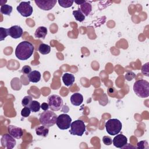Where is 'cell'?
Instances as JSON below:
<instances>
[{"mask_svg": "<svg viewBox=\"0 0 149 149\" xmlns=\"http://www.w3.org/2000/svg\"><path fill=\"white\" fill-rule=\"evenodd\" d=\"M34 50V47L31 42L23 41L17 45L15 49V55L19 59L25 61L31 57Z\"/></svg>", "mask_w": 149, "mask_h": 149, "instance_id": "1", "label": "cell"}, {"mask_svg": "<svg viewBox=\"0 0 149 149\" xmlns=\"http://www.w3.org/2000/svg\"><path fill=\"white\" fill-rule=\"evenodd\" d=\"M133 91L140 98H147L149 96V82L144 79L135 81L133 84Z\"/></svg>", "mask_w": 149, "mask_h": 149, "instance_id": "2", "label": "cell"}, {"mask_svg": "<svg viewBox=\"0 0 149 149\" xmlns=\"http://www.w3.org/2000/svg\"><path fill=\"white\" fill-rule=\"evenodd\" d=\"M56 114L51 111H44L40 115V123L47 127H50L54 126L56 122Z\"/></svg>", "mask_w": 149, "mask_h": 149, "instance_id": "3", "label": "cell"}, {"mask_svg": "<svg viewBox=\"0 0 149 149\" xmlns=\"http://www.w3.org/2000/svg\"><path fill=\"white\" fill-rule=\"evenodd\" d=\"M107 132L112 136L118 134L121 130L122 124L117 119H110L105 124Z\"/></svg>", "mask_w": 149, "mask_h": 149, "instance_id": "4", "label": "cell"}, {"mask_svg": "<svg viewBox=\"0 0 149 149\" xmlns=\"http://www.w3.org/2000/svg\"><path fill=\"white\" fill-rule=\"evenodd\" d=\"M86 131L84 122L80 119L74 120L71 123L70 130L69 131L72 135L81 136Z\"/></svg>", "mask_w": 149, "mask_h": 149, "instance_id": "5", "label": "cell"}, {"mask_svg": "<svg viewBox=\"0 0 149 149\" xmlns=\"http://www.w3.org/2000/svg\"><path fill=\"white\" fill-rule=\"evenodd\" d=\"M48 104L49 108L53 111L60 110L63 106V100L58 95L53 94L48 98Z\"/></svg>", "mask_w": 149, "mask_h": 149, "instance_id": "6", "label": "cell"}, {"mask_svg": "<svg viewBox=\"0 0 149 149\" xmlns=\"http://www.w3.org/2000/svg\"><path fill=\"white\" fill-rule=\"evenodd\" d=\"M72 123V118L66 113L59 115L56 119V124L61 130H66L70 127Z\"/></svg>", "mask_w": 149, "mask_h": 149, "instance_id": "7", "label": "cell"}, {"mask_svg": "<svg viewBox=\"0 0 149 149\" xmlns=\"http://www.w3.org/2000/svg\"><path fill=\"white\" fill-rule=\"evenodd\" d=\"M17 11L23 17H29L31 15L33 12V7L30 5V2H21L16 8Z\"/></svg>", "mask_w": 149, "mask_h": 149, "instance_id": "8", "label": "cell"}, {"mask_svg": "<svg viewBox=\"0 0 149 149\" xmlns=\"http://www.w3.org/2000/svg\"><path fill=\"white\" fill-rule=\"evenodd\" d=\"M1 143L2 147L7 149H12L15 146L16 141L14 137L9 133L2 135L1 139Z\"/></svg>", "mask_w": 149, "mask_h": 149, "instance_id": "9", "label": "cell"}, {"mask_svg": "<svg viewBox=\"0 0 149 149\" xmlns=\"http://www.w3.org/2000/svg\"><path fill=\"white\" fill-rule=\"evenodd\" d=\"M34 2L37 6L41 9L44 10H49L54 7L57 1L56 0H35Z\"/></svg>", "mask_w": 149, "mask_h": 149, "instance_id": "10", "label": "cell"}, {"mask_svg": "<svg viewBox=\"0 0 149 149\" xmlns=\"http://www.w3.org/2000/svg\"><path fill=\"white\" fill-rule=\"evenodd\" d=\"M113 144L115 147L117 148H123L124 146L127 144V137L122 134H116L112 140Z\"/></svg>", "mask_w": 149, "mask_h": 149, "instance_id": "11", "label": "cell"}, {"mask_svg": "<svg viewBox=\"0 0 149 149\" xmlns=\"http://www.w3.org/2000/svg\"><path fill=\"white\" fill-rule=\"evenodd\" d=\"M9 133L14 138L20 139L23 134V131L22 128L14 125H9L8 127Z\"/></svg>", "mask_w": 149, "mask_h": 149, "instance_id": "12", "label": "cell"}, {"mask_svg": "<svg viewBox=\"0 0 149 149\" xmlns=\"http://www.w3.org/2000/svg\"><path fill=\"white\" fill-rule=\"evenodd\" d=\"M8 31L9 36L15 39L21 37L23 34V29L20 26L18 25H15L10 27L8 29Z\"/></svg>", "mask_w": 149, "mask_h": 149, "instance_id": "13", "label": "cell"}, {"mask_svg": "<svg viewBox=\"0 0 149 149\" xmlns=\"http://www.w3.org/2000/svg\"><path fill=\"white\" fill-rule=\"evenodd\" d=\"M83 101V97L79 93H75L70 97V102L74 106H79Z\"/></svg>", "mask_w": 149, "mask_h": 149, "instance_id": "14", "label": "cell"}, {"mask_svg": "<svg viewBox=\"0 0 149 149\" xmlns=\"http://www.w3.org/2000/svg\"><path fill=\"white\" fill-rule=\"evenodd\" d=\"M62 79L65 85L66 86L69 87L73 85L75 80V77L74 75L71 73H65L63 74L62 77Z\"/></svg>", "mask_w": 149, "mask_h": 149, "instance_id": "15", "label": "cell"}, {"mask_svg": "<svg viewBox=\"0 0 149 149\" xmlns=\"http://www.w3.org/2000/svg\"><path fill=\"white\" fill-rule=\"evenodd\" d=\"M27 78L29 81L32 83H37L41 79V73L39 71L33 70L31 71L28 75Z\"/></svg>", "mask_w": 149, "mask_h": 149, "instance_id": "16", "label": "cell"}, {"mask_svg": "<svg viewBox=\"0 0 149 149\" xmlns=\"http://www.w3.org/2000/svg\"><path fill=\"white\" fill-rule=\"evenodd\" d=\"M47 29L45 27L40 26L36 29L34 33V36L37 38L44 39L47 34Z\"/></svg>", "mask_w": 149, "mask_h": 149, "instance_id": "17", "label": "cell"}, {"mask_svg": "<svg viewBox=\"0 0 149 149\" xmlns=\"http://www.w3.org/2000/svg\"><path fill=\"white\" fill-rule=\"evenodd\" d=\"M80 9L81 10L82 13L85 15V16H88V15L91 13L92 10V6L89 2L86 1L84 3L80 5Z\"/></svg>", "mask_w": 149, "mask_h": 149, "instance_id": "18", "label": "cell"}, {"mask_svg": "<svg viewBox=\"0 0 149 149\" xmlns=\"http://www.w3.org/2000/svg\"><path fill=\"white\" fill-rule=\"evenodd\" d=\"M36 133L38 136L45 137L48 134L49 129L48 127L42 125L36 128Z\"/></svg>", "mask_w": 149, "mask_h": 149, "instance_id": "19", "label": "cell"}, {"mask_svg": "<svg viewBox=\"0 0 149 149\" xmlns=\"http://www.w3.org/2000/svg\"><path fill=\"white\" fill-rule=\"evenodd\" d=\"M38 50L40 54H41L42 55H46L50 52L51 47L48 44H46L44 43H41L39 45Z\"/></svg>", "mask_w": 149, "mask_h": 149, "instance_id": "20", "label": "cell"}, {"mask_svg": "<svg viewBox=\"0 0 149 149\" xmlns=\"http://www.w3.org/2000/svg\"><path fill=\"white\" fill-rule=\"evenodd\" d=\"M73 15L75 19L80 22H83L85 19V15L82 13L79 8L77 10L73 11Z\"/></svg>", "mask_w": 149, "mask_h": 149, "instance_id": "21", "label": "cell"}, {"mask_svg": "<svg viewBox=\"0 0 149 149\" xmlns=\"http://www.w3.org/2000/svg\"><path fill=\"white\" fill-rule=\"evenodd\" d=\"M13 8L10 5L5 4V5H2L1 6L0 11L1 13L5 15H10V13L12 12Z\"/></svg>", "mask_w": 149, "mask_h": 149, "instance_id": "22", "label": "cell"}, {"mask_svg": "<svg viewBox=\"0 0 149 149\" xmlns=\"http://www.w3.org/2000/svg\"><path fill=\"white\" fill-rule=\"evenodd\" d=\"M29 108H30L31 112H37L40 111L41 108V105L39 102L34 100V101H32Z\"/></svg>", "mask_w": 149, "mask_h": 149, "instance_id": "23", "label": "cell"}, {"mask_svg": "<svg viewBox=\"0 0 149 149\" xmlns=\"http://www.w3.org/2000/svg\"><path fill=\"white\" fill-rule=\"evenodd\" d=\"M74 1L72 0H59L58 3L59 5L63 8H69L72 6Z\"/></svg>", "mask_w": 149, "mask_h": 149, "instance_id": "24", "label": "cell"}, {"mask_svg": "<svg viewBox=\"0 0 149 149\" xmlns=\"http://www.w3.org/2000/svg\"><path fill=\"white\" fill-rule=\"evenodd\" d=\"M32 97L30 95L25 96L22 100V104L23 107H29L31 102H32Z\"/></svg>", "mask_w": 149, "mask_h": 149, "instance_id": "25", "label": "cell"}, {"mask_svg": "<svg viewBox=\"0 0 149 149\" xmlns=\"http://www.w3.org/2000/svg\"><path fill=\"white\" fill-rule=\"evenodd\" d=\"M0 40H3L8 35L9 31L8 29H5L3 27H0Z\"/></svg>", "mask_w": 149, "mask_h": 149, "instance_id": "26", "label": "cell"}, {"mask_svg": "<svg viewBox=\"0 0 149 149\" xmlns=\"http://www.w3.org/2000/svg\"><path fill=\"white\" fill-rule=\"evenodd\" d=\"M149 63L147 62L145 64H144L141 68V73L143 75L146 76H149V68H148V65Z\"/></svg>", "mask_w": 149, "mask_h": 149, "instance_id": "27", "label": "cell"}, {"mask_svg": "<svg viewBox=\"0 0 149 149\" xmlns=\"http://www.w3.org/2000/svg\"><path fill=\"white\" fill-rule=\"evenodd\" d=\"M31 111V109H30V108L29 107H25L21 111V115L23 117L27 118V117H28L30 115Z\"/></svg>", "mask_w": 149, "mask_h": 149, "instance_id": "28", "label": "cell"}, {"mask_svg": "<svg viewBox=\"0 0 149 149\" xmlns=\"http://www.w3.org/2000/svg\"><path fill=\"white\" fill-rule=\"evenodd\" d=\"M102 142L106 146H110L112 143V140L109 136H105L102 137Z\"/></svg>", "mask_w": 149, "mask_h": 149, "instance_id": "29", "label": "cell"}, {"mask_svg": "<svg viewBox=\"0 0 149 149\" xmlns=\"http://www.w3.org/2000/svg\"><path fill=\"white\" fill-rule=\"evenodd\" d=\"M137 148H148V143L147 141H141L137 144Z\"/></svg>", "mask_w": 149, "mask_h": 149, "instance_id": "30", "label": "cell"}, {"mask_svg": "<svg viewBox=\"0 0 149 149\" xmlns=\"http://www.w3.org/2000/svg\"><path fill=\"white\" fill-rule=\"evenodd\" d=\"M21 72L24 74H27L28 75L31 72V68L30 66H29L28 65H25L22 68Z\"/></svg>", "mask_w": 149, "mask_h": 149, "instance_id": "31", "label": "cell"}, {"mask_svg": "<svg viewBox=\"0 0 149 149\" xmlns=\"http://www.w3.org/2000/svg\"><path fill=\"white\" fill-rule=\"evenodd\" d=\"M136 77L135 74L132 72H128L125 74V79L127 81H130Z\"/></svg>", "mask_w": 149, "mask_h": 149, "instance_id": "32", "label": "cell"}, {"mask_svg": "<svg viewBox=\"0 0 149 149\" xmlns=\"http://www.w3.org/2000/svg\"><path fill=\"white\" fill-rule=\"evenodd\" d=\"M49 105L48 104L47 102H43L42 103V104L41 105V108L44 110V111H47L49 108Z\"/></svg>", "mask_w": 149, "mask_h": 149, "instance_id": "33", "label": "cell"}, {"mask_svg": "<svg viewBox=\"0 0 149 149\" xmlns=\"http://www.w3.org/2000/svg\"><path fill=\"white\" fill-rule=\"evenodd\" d=\"M86 1H74V2L77 5H81L84 3Z\"/></svg>", "mask_w": 149, "mask_h": 149, "instance_id": "34", "label": "cell"}]
</instances>
